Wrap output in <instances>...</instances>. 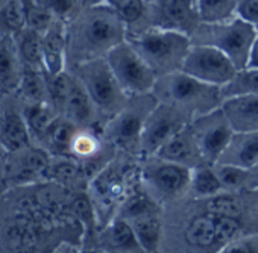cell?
<instances>
[{
  "label": "cell",
  "mask_w": 258,
  "mask_h": 253,
  "mask_svg": "<svg viewBox=\"0 0 258 253\" xmlns=\"http://www.w3.org/2000/svg\"><path fill=\"white\" fill-rule=\"evenodd\" d=\"M106 0H82V8L87 7H97V5H105Z\"/></svg>",
  "instance_id": "cell-40"
},
{
  "label": "cell",
  "mask_w": 258,
  "mask_h": 253,
  "mask_svg": "<svg viewBox=\"0 0 258 253\" xmlns=\"http://www.w3.org/2000/svg\"><path fill=\"white\" fill-rule=\"evenodd\" d=\"M190 128L199 150L208 164H214L219 159L235 132L222 106L210 112L195 115L190 121Z\"/></svg>",
  "instance_id": "cell-12"
},
{
  "label": "cell",
  "mask_w": 258,
  "mask_h": 253,
  "mask_svg": "<svg viewBox=\"0 0 258 253\" xmlns=\"http://www.w3.org/2000/svg\"><path fill=\"white\" fill-rule=\"evenodd\" d=\"M102 245L114 251H143L131 223L120 215L112 217L103 226Z\"/></svg>",
  "instance_id": "cell-21"
},
{
  "label": "cell",
  "mask_w": 258,
  "mask_h": 253,
  "mask_svg": "<svg viewBox=\"0 0 258 253\" xmlns=\"http://www.w3.org/2000/svg\"><path fill=\"white\" fill-rule=\"evenodd\" d=\"M20 56L17 53L14 40L11 43L0 41V91L11 93L20 85Z\"/></svg>",
  "instance_id": "cell-25"
},
{
  "label": "cell",
  "mask_w": 258,
  "mask_h": 253,
  "mask_svg": "<svg viewBox=\"0 0 258 253\" xmlns=\"http://www.w3.org/2000/svg\"><path fill=\"white\" fill-rule=\"evenodd\" d=\"M237 16L250 25H258V0H240Z\"/></svg>",
  "instance_id": "cell-37"
},
{
  "label": "cell",
  "mask_w": 258,
  "mask_h": 253,
  "mask_svg": "<svg viewBox=\"0 0 258 253\" xmlns=\"http://www.w3.org/2000/svg\"><path fill=\"white\" fill-rule=\"evenodd\" d=\"M26 26L22 0H10L0 8V37H13Z\"/></svg>",
  "instance_id": "cell-34"
},
{
  "label": "cell",
  "mask_w": 258,
  "mask_h": 253,
  "mask_svg": "<svg viewBox=\"0 0 258 253\" xmlns=\"http://www.w3.org/2000/svg\"><path fill=\"white\" fill-rule=\"evenodd\" d=\"M0 141L10 152H17L32 146V134L23 114L7 111L0 121Z\"/></svg>",
  "instance_id": "cell-22"
},
{
  "label": "cell",
  "mask_w": 258,
  "mask_h": 253,
  "mask_svg": "<svg viewBox=\"0 0 258 253\" xmlns=\"http://www.w3.org/2000/svg\"><path fill=\"white\" fill-rule=\"evenodd\" d=\"M72 71L85 87L103 123L120 112L131 97L121 88L105 58L81 62L72 67Z\"/></svg>",
  "instance_id": "cell-7"
},
{
  "label": "cell",
  "mask_w": 258,
  "mask_h": 253,
  "mask_svg": "<svg viewBox=\"0 0 258 253\" xmlns=\"http://www.w3.org/2000/svg\"><path fill=\"white\" fill-rule=\"evenodd\" d=\"M255 29H256V32H258V25H256V26H255Z\"/></svg>",
  "instance_id": "cell-44"
},
{
  "label": "cell",
  "mask_w": 258,
  "mask_h": 253,
  "mask_svg": "<svg viewBox=\"0 0 258 253\" xmlns=\"http://www.w3.org/2000/svg\"><path fill=\"white\" fill-rule=\"evenodd\" d=\"M43 64L46 74H56L67 68V23L56 19L41 34Z\"/></svg>",
  "instance_id": "cell-18"
},
{
  "label": "cell",
  "mask_w": 258,
  "mask_h": 253,
  "mask_svg": "<svg viewBox=\"0 0 258 253\" xmlns=\"http://www.w3.org/2000/svg\"><path fill=\"white\" fill-rule=\"evenodd\" d=\"M220 106L234 131H258V94L226 97Z\"/></svg>",
  "instance_id": "cell-20"
},
{
  "label": "cell",
  "mask_w": 258,
  "mask_h": 253,
  "mask_svg": "<svg viewBox=\"0 0 258 253\" xmlns=\"http://www.w3.org/2000/svg\"><path fill=\"white\" fill-rule=\"evenodd\" d=\"M216 162L234 164L250 170L258 164V131H235Z\"/></svg>",
  "instance_id": "cell-19"
},
{
  "label": "cell",
  "mask_w": 258,
  "mask_h": 253,
  "mask_svg": "<svg viewBox=\"0 0 258 253\" xmlns=\"http://www.w3.org/2000/svg\"><path fill=\"white\" fill-rule=\"evenodd\" d=\"M155 156L185 165L188 168H195L207 162L199 150V146L196 143L190 124H187L185 128L176 132L169 141H166L155 153Z\"/></svg>",
  "instance_id": "cell-16"
},
{
  "label": "cell",
  "mask_w": 258,
  "mask_h": 253,
  "mask_svg": "<svg viewBox=\"0 0 258 253\" xmlns=\"http://www.w3.org/2000/svg\"><path fill=\"white\" fill-rule=\"evenodd\" d=\"M19 88L28 102H50L47 74L41 70L23 67Z\"/></svg>",
  "instance_id": "cell-31"
},
{
  "label": "cell",
  "mask_w": 258,
  "mask_h": 253,
  "mask_svg": "<svg viewBox=\"0 0 258 253\" xmlns=\"http://www.w3.org/2000/svg\"><path fill=\"white\" fill-rule=\"evenodd\" d=\"M61 114L78 124L79 128H96L97 121L102 120L90 94L75 73L70 91L61 108Z\"/></svg>",
  "instance_id": "cell-15"
},
{
  "label": "cell",
  "mask_w": 258,
  "mask_h": 253,
  "mask_svg": "<svg viewBox=\"0 0 258 253\" xmlns=\"http://www.w3.org/2000/svg\"><path fill=\"white\" fill-rule=\"evenodd\" d=\"M79 129V126L69 120L66 115L59 114L56 120L49 126V129L43 135V141L53 155H72V141Z\"/></svg>",
  "instance_id": "cell-24"
},
{
  "label": "cell",
  "mask_w": 258,
  "mask_h": 253,
  "mask_svg": "<svg viewBox=\"0 0 258 253\" xmlns=\"http://www.w3.org/2000/svg\"><path fill=\"white\" fill-rule=\"evenodd\" d=\"M126 40L157 76L181 70L185 55L193 44L191 37L187 34L154 26L129 35Z\"/></svg>",
  "instance_id": "cell-4"
},
{
  "label": "cell",
  "mask_w": 258,
  "mask_h": 253,
  "mask_svg": "<svg viewBox=\"0 0 258 253\" xmlns=\"http://www.w3.org/2000/svg\"><path fill=\"white\" fill-rule=\"evenodd\" d=\"M201 209L185 220L181 229L182 242L185 250L195 251H217V232H216V215L205 211L198 200Z\"/></svg>",
  "instance_id": "cell-14"
},
{
  "label": "cell",
  "mask_w": 258,
  "mask_h": 253,
  "mask_svg": "<svg viewBox=\"0 0 258 253\" xmlns=\"http://www.w3.org/2000/svg\"><path fill=\"white\" fill-rule=\"evenodd\" d=\"M181 70L199 80L222 88L235 76L238 68L222 50L207 44H191Z\"/></svg>",
  "instance_id": "cell-11"
},
{
  "label": "cell",
  "mask_w": 258,
  "mask_h": 253,
  "mask_svg": "<svg viewBox=\"0 0 258 253\" xmlns=\"http://www.w3.org/2000/svg\"><path fill=\"white\" fill-rule=\"evenodd\" d=\"M152 94L158 102L169 103L191 118L219 108L223 102L220 87L199 80L182 70L158 76Z\"/></svg>",
  "instance_id": "cell-3"
},
{
  "label": "cell",
  "mask_w": 258,
  "mask_h": 253,
  "mask_svg": "<svg viewBox=\"0 0 258 253\" xmlns=\"http://www.w3.org/2000/svg\"><path fill=\"white\" fill-rule=\"evenodd\" d=\"M213 168L222 184L223 191H246L247 190V182H249V170L234 165V164H226V162H214Z\"/></svg>",
  "instance_id": "cell-32"
},
{
  "label": "cell",
  "mask_w": 258,
  "mask_h": 253,
  "mask_svg": "<svg viewBox=\"0 0 258 253\" xmlns=\"http://www.w3.org/2000/svg\"><path fill=\"white\" fill-rule=\"evenodd\" d=\"M120 2V0H106V4L109 5V7H114L115 4H118Z\"/></svg>",
  "instance_id": "cell-42"
},
{
  "label": "cell",
  "mask_w": 258,
  "mask_h": 253,
  "mask_svg": "<svg viewBox=\"0 0 258 253\" xmlns=\"http://www.w3.org/2000/svg\"><path fill=\"white\" fill-rule=\"evenodd\" d=\"M106 146V140L102 132L99 134L96 128H79L73 141L70 153L81 162L91 159Z\"/></svg>",
  "instance_id": "cell-29"
},
{
  "label": "cell",
  "mask_w": 258,
  "mask_h": 253,
  "mask_svg": "<svg viewBox=\"0 0 258 253\" xmlns=\"http://www.w3.org/2000/svg\"><path fill=\"white\" fill-rule=\"evenodd\" d=\"M244 94H258V68H240L235 76L225 87H222L223 99Z\"/></svg>",
  "instance_id": "cell-33"
},
{
  "label": "cell",
  "mask_w": 258,
  "mask_h": 253,
  "mask_svg": "<svg viewBox=\"0 0 258 253\" xmlns=\"http://www.w3.org/2000/svg\"><path fill=\"white\" fill-rule=\"evenodd\" d=\"M191 117L169 105L158 102L149 112L140 140V158L155 155L160 147L169 141L176 132H179L187 124H190Z\"/></svg>",
  "instance_id": "cell-10"
},
{
  "label": "cell",
  "mask_w": 258,
  "mask_h": 253,
  "mask_svg": "<svg viewBox=\"0 0 258 253\" xmlns=\"http://www.w3.org/2000/svg\"><path fill=\"white\" fill-rule=\"evenodd\" d=\"M253 194H255V197H253V211H255V214H256V220H258V190H256V191H253Z\"/></svg>",
  "instance_id": "cell-41"
},
{
  "label": "cell",
  "mask_w": 258,
  "mask_h": 253,
  "mask_svg": "<svg viewBox=\"0 0 258 253\" xmlns=\"http://www.w3.org/2000/svg\"><path fill=\"white\" fill-rule=\"evenodd\" d=\"M249 182H247V190L249 191H256L258 190V164L253 165L249 170Z\"/></svg>",
  "instance_id": "cell-39"
},
{
  "label": "cell",
  "mask_w": 258,
  "mask_h": 253,
  "mask_svg": "<svg viewBox=\"0 0 258 253\" xmlns=\"http://www.w3.org/2000/svg\"><path fill=\"white\" fill-rule=\"evenodd\" d=\"M140 159L142 185L151 197L161 205H172L187 197L191 168L155 155Z\"/></svg>",
  "instance_id": "cell-8"
},
{
  "label": "cell",
  "mask_w": 258,
  "mask_h": 253,
  "mask_svg": "<svg viewBox=\"0 0 258 253\" xmlns=\"http://www.w3.org/2000/svg\"><path fill=\"white\" fill-rule=\"evenodd\" d=\"M105 59L115 79L129 96L152 93L158 76L127 40L114 46L106 53Z\"/></svg>",
  "instance_id": "cell-9"
},
{
  "label": "cell",
  "mask_w": 258,
  "mask_h": 253,
  "mask_svg": "<svg viewBox=\"0 0 258 253\" xmlns=\"http://www.w3.org/2000/svg\"><path fill=\"white\" fill-rule=\"evenodd\" d=\"M140 156L117 152L109 164L90 179V199L97 220L106 224L118 212L121 203L142 185Z\"/></svg>",
  "instance_id": "cell-2"
},
{
  "label": "cell",
  "mask_w": 258,
  "mask_h": 253,
  "mask_svg": "<svg viewBox=\"0 0 258 253\" xmlns=\"http://www.w3.org/2000/svg\"><path fill=\"white\" fill-rule=\"evenodd\" d=\"M256 35L258 32L253 25L235 16L219 23H201L191 34V43L207 44L222 50L240 70L247 64L249 52Z\"/></svg>",
  "instance_id": "cell-6"
},
{
  "label": "cell",
  "mask_w": 258,
  "mask_h": 253,
  "mask_svg": "<svg viewBox=\"0 0 258 253\" xmlns=\"http://www.w3.org/2000/svg\"><path fill=\"white\" fill-rule=\"evenodd\" d=\"M46 178L62 187H72L79 184L82 179H87V175L84 172L81 161L75 156L55 155L53 158H50Z\"/></svg>",
  "instance_id": "cell-26"
},
{
  "label": "cell",
  "mask_w": 258,
  "mask_h": 253,
  "mask_svg": "<svg viewBox=\"0 0 258 253\" xmlns=\"http://www.w3.org/2000/svg\"><path fill=\"white\" fill-rule=\"evenodd\" d=\"M157 103L158 100L152 93L131 96L120 112L103 123V138L120 152L140 156L143 126Z\"/></svg>",
  "instance_id": "cell-5"
},
{
  "label": "cell",
  "mask_w": 258,
  "mask_h": 253,
  "mask_svg": "<svg viewBox=\"0 0 258 253\" xmlns=\"http://www.w3.org/2000/svg\"><path fill=\"white\" fill-rule=\"evenodd\" d=\"M22 4L25 10L26 26L38 31L40 34H44L56 20V17L47 8L38 4V0H22Z\"/></svg>",
  "instance_id": "cell-35"
},
{
  "label": "cell",
  "mask_w": 258,
  "mask_h": 253,
  "mask_svg": "<svg viewBox=\"0 0 258 253\" xmlns=\"http://www.w3.org/2000/svg\"><path fill=\"white\" fill-rule=\"evenodd\" d=\"M11 153L16 158L8 170L11 181L16 184H28L37 181L38 178H46L52 156L44 149L29 146Z\"/></svg>",
  "instance_id": "cell-17"
},
{
  "label": "cell",
  "mask_w": 258,
  "mask_h": 253,
  "mask_svg": "<svg viewBox=\"0 0 258 253\" xmlns=\"http://www.w3.org/2000/svg\"><path fill=\"white\" fill-rule=\"evenodd\" d=\"M8 2H10V0H0V8H4Z\"/></svg>",
  "instance_id": "cell-43"
},
{
  "label": "cell",
  "mask_w": 258,
  "mask_h": 253,
  "mask_svg": "<svg viewBox=\"0 0 258 253\" xmlns=\"http://www.w3.org/2000/svg\"><path fill=\"white\" fill-rule=\"evenodd\" d=\"M240 0H196L201 23H219L237 16Z\"/></svg>",
  "instance_id": "cell-30"
},
{
  "label": "cell",
  "mask_w": 258,
  "mask_h": 253,
  "mask_svg": "<svg viewBox=\"0 0 258 253\" xmlns=\"http://www.w3.org/2000/svg\"><path fill=\"white\" fill-rule=\"evenodd\" d=\"M195 2H196V0H195Z\"/></svg>",
  "instance_id": "cell-46"
},
{
  "label": "cell",
  "mask_w": 258,
  "mask_h": 253,
  "mask_svg": "<svg viewBox=\"0 0 258 253\" xmlns=\"http://www.w3.org/2000/svg\"><path fill=\"white\" fill-rule=\"evenodd\" d=\"M145 2H148V4H149V2H151V0H145Z\"/></svg>",
  "instance_id": "cell-45"
},
{
  "label": "cell",
  "mask_w": 258,
  "mask_h": 253,
  "mask_svg": "<svg viewBox=\"0 0 258 253\" xmlns=\"http://www.w3.org/2000/svg\"><path fill=\"white\" fill-rule=\"evenodd\" d=\"M22 114L28 123L32 137L43 138L49 126L59 115V111L52 102H28Z\"/></svg>",
  "instance_id": "cell-28"
},
{
  "label": "cell",
  "mask_w": 258,
  "mask_h": 253,
  "mask_svg": "<svg viewBox=\"0 0 258 253\" xmlns=\"http://www.w3.org/2000/svg\"><path fill=\"white\" fill-rule=\"evenodd\" d=\"M148 25L182 32L191 37L201 25L195 0H151L148 4Z\"/></svg>",
  "instance_id": "cell-13"
},
{
  "label": "cell",
  "mask_w": 258,
  "mask_h": 253,
  "mask_svg": "<svg viewBox=\"0 0 258 253\" xmlns=\"http://www.w3.org/2000/svg\"><path fill=\"white\" fill-rule=\"evenodd\" d=\"M124 40L126 26L112 7L105 4L82 8L67 23V65L105 58Z\"/></svg>",
  "instance_id": "cell-1"
},
{
  "label": "cell",
  "mask_w": 258,
  "mask_h": 253,
  "mask_svg": "<svg viewBox=\"0 0 258 253\" xmlns=\"http://www.w3.org/2000/svg\"><path fill=\"white\" fill-rule=\"evenodd\" d=\"M246 67L258 68V35H256V38L252 43V47H250V52H249V58H247Z\"/></svg>",
  "instance_id": "cell-38"
},
{
  "label": "cell",
  "mask_w": 258,
  "mask_h": 253,
  "mask_svg": "<svg viewBox=\"0 0 258 253\" xmlns=\"http://www.w3.org/2000/svg\"><path fill=\"white\" fill-rule=\"evenodd\" d=\"M220 191H223V188L213 168V164L205 162L191 168L190 185H188V193L185 199L202 200V199L216 196Z\"/></svg>",
  "instance_id": "cell-27"
},
{
  "label": "cell",
  "mask_w": 258,
  "mask_h": 253,
  "mask_svg": "<svg viewBox=\"0 0 258 253\" xmlns=\"http://www.w3.org/2000/svg\"><path fill=\"white\" fill-rule=\"evenodd\" d=\"M222 253H258V232H246L229 242Z\"/></svg>",
  "instance_id": "cell-36"
},
{
  "label": "cell",
  "mask_w": 258,
  "mask_h": 253,
  "mask_svg": "<svg viewBox=\"0 0 258 253\" xmlns=\"http://www.w3.org/2000/svg\"><path fill=\"white\" fill-rule=\"evenodd\" d=\"M17 53L23 67H31L44 71L43 64V44H41V34L35 29L25 26L16 35H13ZM46 73V71H44Z\"/></svg>",
  "instance_id": "cell-23"
}]
</instances>
